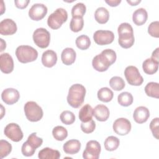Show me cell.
Masks as SVG:
<instances>
[{"instance_id":"obj_1","label":"cell","mask_w":159,"mask_h":159,"mask_svg":"<svg viewBox=\"0 0 159 159\" xmlns=\"http://www.w3.org/2000/svg\"><path fill=\"white\" fill-rule=\"evenodd\" d=\"M116 58L117 55L114 50L109 48L105 49L93 58L92 65L96 71L103 72L116 61Z\"/></svg>"},{"instance_id":"obj_2","label":"cell","mask_w":159,"mask_h":159,"mask_svg":"<svg viewBox=\"0 0 159 159\" xmlns=\"http://www.w3.org/2000/svg\"><path fill=\"white\" fill-rule=\"evenodd\" d=\"M86 94V88L81 84H73L69 89L67 102L73 108L80 107L83 103Z\"/></svg>"},{"instance_id":"obj_3","label":"cell","mask_w":159,"mask_h":159,"mask_svg":"<svg viewBox=\"0 0 159 159\" xmlns=\"http://www.w3.org/2000/svg\"><path fill=\"white\" fill-rule=\"evenodd\" d=\"M16 55L19 61L26 63L35 61L38 57V52L31 46L20 45L16 50Z\"/></svg>"},{"instance_id":"obj_4","label":"cell","mask_w":159,"mask_h":159,"mask_svg":"<svg viewBox=\"0 0 159 159\" xmlns=\"http://www.w3.org/2000/svg\"><path fill=\"white\" fill-rule=\"evenodd\" d=\"M68 13L63 8L57 9L48 17L47 24L52 29H58L67 20Z\"/></svg>"},{"instance_id":"obj_5","label":"cell","mask_w":159,"mask_h":159,"mask_svg":"<svg viewBox=\"0 0 159 159\" xmlns=\"http://www.w3.org/2000/svg\"><path fill=\"white\" fill-rule=\"evenodd\" d=\"M25 115L30 122L39 121L43 117V110L42 107L34 101L27 102L24 107Z\"/></svg>"},{"instance_id":"obj_6","label":"cell","mask_w":159,"mask_h":159,"mask_svg":"<svg viewBox=\"0 0 159 159\" xmlns=\"http://www.w3.org/2000/svg\"><path fill=\"white\" fill-rule=\"evenodd\" d=\"M32 38L35 45L41 48H45L50 44V34L45 28L40 27L35 30Z\"/></svg>"},{"instance_id":"obj_7","label":"cell","mask_w":159,"mask_h":159,"mask_svg":"<svg viewBox=\"0 0 159 159\" xmlns=\"http://www.w3.org/2000/svg\"><path fill=\"white\" fill-rule=\"evenodd\" d=\"M124 75L128 83L132 86H140L143 82V77L134 66H127L124 70Z\"/></svg>"},{"instance_id":"obj_8","label":"cell","mask_w":159,"mask_h":159,"mask_svg":"<svg viewBox=\"0 0 159 159\" xmlns=\"http://www.w3.org/2000/svg\"><path fill=\"white\" fill-rule=\"evenodd\" d=\"M100 143L96 140H89L87 142L83 157L85 159H98L101 153Z\"/></svg>"},{"instance_id":"obj_9","label":"cell","mask_w":159,"mask_h":159,"mask_svg":"<svg viewBox=\"0 0 159 159\" xmlns=\"http://www.w3.org/2000/svg\"><path fill=\"white\" fill-rule=\"evenodd\" d=\"M4 133L7 138L15 142L20 141L24 136L20 126L16 123L7 124L4 128Z\"/></svg>"},{"instance_id":"obj_10","label":"cell","mask_w":159,"mask_h":159,"mask_svg":"<svg viewBox=\"0 0 159 159\" xmlns=\"http://www.w3.org/2000/svg\"><path fill=\"white\" fill-rule=\"evenodd\" d=\"M93 39L98 45H108L114 41V34L112 31L110 30H99L94 33Z\"/></svg>"},{"instance_id":"obj_11","label":"cell","mask_w":159,"mask_h":159,"mask_svg":"<svg viewBox=\"0 0 159 159\" xmlns=\"http://www.w3.org/2000/svg\"><path fill=\"white\" fill-rule=\"evenodd\" d=\"M112 128L117 135H125L131 130V123L126 118H118L114 122Z\"/></svg>"},{"instance_id":"obj_12","label":"cell","mask_w":159,"mask_h":159,"mask_svg":"<svg viewBox=\"0 0 159 159\" xmlns=\"http://www.w3.org/2000/svg\"><path fill=\"white\" fill-rule=\"evenodd\" d=\"M47 13V7L45 5L40 3H36L32 6L29 11V16L35 21L42 20Z\"/></svg>"},{"instance_id":"obj_13","label":"cell","mask_w":159,"mask_h":159,"mask_svg":"<svg viewBox=\"0 0 159 159\" xmlns=\"http://www.w3.org/2000/svg\"><path fill=\"white\" fill-rule=\"evenodd\" d=\"M20 98L19 91L14 88H7L1 93V98L4 102L8 105H12L17 102Z\"/></svg>"},{"instance_id":"obj_14","label":"cell","mask_w":159,"mask_h":159,"mask_svg":"<svg viewBox=\"0 0 159 159\" xmlns=\"http://www.w3.org/2000/svg\"><path fill=\"white\" fill-rule=\"evenodd\" d=\"M17 30L16 22L11 19H4L0 22V33L2 35H11Z\"/></svg>"},{"instance_id":"obj_15","label":"cell","mask_w":159,"mask_h":159,"mask_svg":"<svg viewBox=\"0 0 159 159\" xmlns=\"http://www.w3.org/2000/svg\"><path fill=\"white\" fill-rule=\"evenodd\" d=\"M1 71L6 74L11 73L14 70V61L8 53H4L0 55Z\"/></svg>"},{"instance_id":"obj_16","label":"cell","mask_w":159,"mask_h":159,"mask_svg":"<svg viewBox=\"0 0 159 159\" xmlns=\"http://www.w3.org/2000/svg\"><path fill=\"white\" fill-rule=\"evenodd\" d=\"M150 117V112L148 108L145 106L137 107L133 114L134 120L138 124H143L148 120Z\"/></svg>"},{"instance_id":"obj_17","label":"cell","mask_w":159,"mask_h":159,"mask_svg":"<svg viewBox=\"0 0 159 159\" xmlns=\"http://www.w3.org/2000/svg\"><path fill=\"white\" fill-rule=\"evenodd\" d=\"M57 61V55L55 52L52 50L45 51L42 55V63L47 68L53 67Z\"/></svg>"},{"instance_id":"obj_18","label":"cell","mask_w":159,"mask_h":159,"mask_svg":"<svg viewBox=\"0 0 159 159\" xmlns=\"http://www.w3.org/2000/svg\"><path fill=\"white\" fill-rule=\"evenodd\" d=\"M109 114L108 107L104 104H98L93 109V116L98 121L104 122L107 120Z\"/></svg>"},{"instance_id":"obj_19","label":"cell","mask_w":159,"mask_h":159,"mask_svg":"<svg viewBox=\"0 0 159 159\" xmlns=\"http://www.w3.org/2000/svg\"><path fill=\"white\" fill-rule=\"evenodd\" d=\"M134 32H125L119 34L118 43L124 48H130L134 43Z\"/></svg>"},{"instance_id":"obj_20","label":"cell","mask_w":159,"mask_h":159,"mask_svg":"<svg viewBox=\"0 0 159 159\" xmlns=\"http://www.w3.org/2000/svg\"><path fill=\"white\" fill-rule=\"evenodd\" d=\"M81 148V143L78 140L71 139L66 142L63 146V151L69 155H74L77 153Z\"/></svg>"},{"instance_id":"obj_21","label":"cell","mask_w":159,"mask_h":159,"mask_svg":"<svg viewBox=\"0 0 159 159\" xmlns=\"http://www.w3.org/2000/svg\"><path fill=\"white\" fill-rule=\"evenodd\" d=\"M76 57V52L72 48H65L61 52V59L63 63L65 65H72L75 62Z\"/></svg>"},{"instance_id":"obj_22","label":"cell","mask_w":159,"mask_h":159,"mask_svg":"<svg viewBox=\"0 0 159 159\" xmlns=\"http://www.w3.org/2000/svg\"><path fill=\"white\" fill-rule=\"evenodd\" d=\"M148 18V14L144 8H139L134 11L132 15V20L137 25L144 24Z\"/></svg>"},{"instance_id":"obj_23","label":"cell","mask_w":159,"mask_h":159,"mask_svg":"<svg viewBox=\"0 0 159 159\" xmlns=\"http://www.w3.org/2000/svg\"><path fill=\"white\" fill-rule=\"evenodd\" d=\"M38 157L40 159H58L60 157V153L58 150L45 147L39 151Z\"/></svg>"},{"instance_id":"obj_24","label":"cell","mask_w":159,"mask_h":159,"mask_svg":"<svg viewBox=\"0 0 159 159\" xmlns=\"http://www.w3.org/2000/svg\"><path fill=\"white\" fill-rule=\"evenodd\" d=\"M93 116V109L89 104L84 105L79 111V119L82 122H86L92 119Z\"/></svg>"},{"instance_id":"obj_25","label":"cell","mask_w":159,"mask_h":159,"mask_svg":"<svg viewBox=\"0 0 159 159\" xmlns=\"http://www.w3.org/2000/svg\"><path fill=\"white\" fill-rule=\"evenodd\" d=\"M158 63L153 60L151 58L146 59L142 64L143 71L147 75H153L155 73L158 69Z\"/></svg>"},{"instance_id":"obj_26","label":"cell","mask_w":159,"mask_h":159,"mask_svg":"<svg viewBox=\"0 0 159 159\" xmlns=\"http://www.w3.org/2000/svg\"><path fill=\"white\" fill-rule=\"evenodd\" d=\"M94 18L99 24H105L109 19V12L108 10L104 7H98L94 12Z\"/></svg>"},{"instance_id":"obj_27","label":"cell","mask_w":159,"mask_h":159,"mask_svg":"<svg viewBox=\"0 0 159 159\" xmlns=\"http://www.w3.org/2000/svg\"><path fill=\"white\" fill-rule=\"evenodd\" d=\"M145 92L148 96L158 99L159 98V84L156 82H150L145 87Z\"/></svg>"},{"instance_id":"obj_28","label":"cell","mask_w":159,"mask_h":159,"mask_svg":"<svg viewBox=\"0 0 159 159\" xmlns=\"http://www.w3.org/2000/svg\"><path fill=\"white\" fill-rule=\"evenodd\" d=\"M98 98L102 102H108L111 101L114 96V93L109 88L104 87L98 90L97 93Z\"/></svg>"},{"instance_id":"obj_29","label":"cell","mask_w":159,"mask_h":159,"mask_svg":"<svg viewBox=\"0 0 159 159\" xmlns=\"http://www.w3.org/2000/svg\"><path fill=\"white\" fill-rule=\"evenodd\" d=\"M119 139L114 136H109L106 138L104 141V148L107 151H114L116 150L119 146Z\"/></svg>"},{"instance_id":"obj_30","label":"cell","mask_w":159,"mask_h":159,"mask_svg":"<svg viewBox=\"0 0 159 159\" xmlns=\"http://www.w3.org/2000/svg\"><path fill=\"white\" fill-rule=\"evenodd\" d=\"M133 101V96L132 94L129 92H122L117 96V101L122 106H129L132 104Z\"/></svg>"},{"instance_id":"obj_31","label":"cell","mask_w":159,"mask_h":159,"mask_svg":"<svg viewBox=\"0 0 159 159\" xmlns=\"http://www.w3.org/2000/svg\"><path fill=\"white\" fill-rule=\"evenodd\" d=\"M52 135L55 140L58 141H63L67 137L68 131L64 127L58 125L53 129Z\"/></svg>"},{"instance_id":"obj_32","label":"cell","mask_w":159,"mask_h":159,"mask_svg":"<svg viewBox=\"0 0 159 159\" xmlns=\"http://www.w3.org/2000/svg\"><path fill=\"white\" fill-rule=\"evenodd\" d=\"M76 47L82 50L88 49L91 45V40L88 36L86 35H81L78 36L75 41Z\"/></svg>"},{"instance_id":"obj_33","label":"cell","mask_w":159,"mask_h":159,"mask_svg":"<svg viewBox=\"0 0 159 159\" xmlns=\"http://www.w3.org/2000/svg\"><path fill=\"white\" fill-rule=\"evenodd\" d=\"M26 143L32 148L36 150L37 148L40 147L43 143V139L38 137L35 132H33L27 138Z\"/></svg>"},{"instance_id":"obj_34","label":"cell","mask_w":159,"mask_h":159,"mask_svg":"<svg viewBox=\"0 0 159 159\" xmlns=\"http://www.w3.org/2000/svg\"><path fill=\"white\" fill-rule=\"evenodd\" d=\"M109 85L112 89L115 91H120L124 88L125 84L121 77L113 76L109 80Z\"/></svg>"},{"instance_id":"obj_35","label":"cell","mask_w":159,"mask_h":159,"mask_svg":"<svg viewBox=\"0 0 159 159\" xmlns=\"http://www.w3.org/2000/svg\"><path fill=\"white\" fill-rule=\"evenodd\" d=\"M86 11V6L82 2H78L71 9L72 17H83Z\"/></svg>"},{"instance_id":"obj_36","label":"cell","mask_w":159,"mask_h":159,"mask_svg":"<svg viewBox=\"0 0 159 159\" xmlns=\"http://www.w3.org/2000/svg\"><path fill=\"white\" fill-rule=\"evenodd\" d=\"M84 26V20L83 17H72L70 27L71 31L74 32H78L82 30Z\"/></svg>"},{"instance_id":"obj_37","label":"cell","mask_w":159,"mask_h":159,"mask_svg":"<svg viewBox=\"0 0 159 159\" xmlns=\"http://www.w3.org/2000/svg\"><path fill=\"white\" fill-rule=\"evenodd\" d=\"M60 118L61 121L66 125L72 124L75 120V114L70 111H63L60 114Z\"/></svg>"},{"instance_id":"obj_38","label":"cell","mask_w":159,"mask_h":159,"mask_svg":"<svg viewBox=\"0 0 159 159\" xmlns=\"http://www.w3.org/2000/svg\"><path fill=\"white\" fill-rule=\"evenodd\" d=\"M12 151V145L7 140H0V157L3 158L7 157Z\"/></svg>"},{"instance_id":"obj_39","label":"cell","mask_w":159,"mask_h":159,"mask_svg":"<svg viewBox=\"0 0 159 159\" xmlns=\"http://www.w3.org/2000/svg\"><path fill=\"white\" fill-rule=\"evenodd\" d=\"M96 128L95 122L91 119L86 122H82L81 124V129L85 134L92 133Z\"/></svg>"},{"instance_id":"obj_40","label":"cell","mask_w":159,"mask_h":159,"mask_svg":"<svg viewBox=\"0 0 159 159\" xmlns=\"http://www.w3.org/2000/svg\"><path fill=\"white\" fill-rule=\"evenodd\" d=\"M148 33L153 37H159V22L154 21L150 23L148 27Z\"/></svg>"},{"instance_id":"obj_41","label":"cell","mask_w":159,"mask_h":159,"mask_svg":"<svg viewBox=\"0 0 159 159\" xmlns=\"http://www.w3.org/2000/svg\"><path fill=\"white\" fill-rule=\"evenodd\" d=\"M158 124H159V118L156 117L151 121L150 124V129L152 132L153 137H155L157 139H158Z\"/></svg>"},{"instance_id":"obj_42","label":"cell","mask_w":159,"mask_h":159,"mask_svg":"<svg viewBox=\"0 0 159 159\" xmlns=\"http://www.w3.org/2000/svg\"><path fill=\"white\" fill-rule=\"evenodd\" d=\"M21 152L23 155L25 157H31L32 156L35 152V150L32 148L25 142L22 144V148H21Z\"/></svg>"},{"instance_id":"obj_43","label":"cell","mask_w":159,"mask_h":159,"mask_svg":"<svg viewBox=\"0 0 159 159\" xmlns=\"http://www.w3.org/2000/svg\"><path fill=\"white\" fill-rule=\"evenodd\" d=\"M117 32L119 34L120 33H125V32H134V31H133V28L130 24L127 22H124L120 24L118 27Z\"/></svg>"},{"instance_id":"obj_44","label":"cell","mask_w":159,"mask_h":159,"mask_svg":"<svg viewBox=\"0 0 159 159\" xmlns=\"http://www.w3.org/2000/svg\"><path fill=\"white\" fill-rule=\"evenodd\" d=\"M30 2V1L27 0H16L14 1V3L16 6L19 9H24L27 7L28 6V4Z\"/></svg>"},{"instance_id":"obj_45","label":"cell","mask_w":159,"mask_h":159,"mask_svg":"<svg viewBox=\"0 0 159 159\" xmlns=\"http://www.w3.org/2000/svg\"><path fill=\"white\" fill-rule=\"evenodd\" d=\"M151 58L155 61L156 62L159 63V48H157L152 54V57Z\"/></svg>"},{"instance_id":"obj_46","label":"cell","mask_w":159,"mask_h":159,"mask_svg":"<svg viewBox=\"0 0 159 159\" xmlns=\"http://www.w3.org/2000/svg\"><path fill=\"white\" fill-rule=\"evenodd\" d=\"M105 2L111 7H116L117 6L120 2V0H109V1H105Z\"/></svg>"},{"instance_id":"obj_47","label":"cell","mask_w":159,"mask_h":159,"mask_svg":"<svg viewBox=\"0 0 159 159\" xmlns=\"http://www.w3.org/2000/svg\"><path fill=\"white\" fill-rule=\"evenodd\" d=\"M127 2L130 4L131 6H137L138 4H139L141 1L140 0H135V1H132V0H127Z\"/></svg>"},{"instance_id":"obj_48","label":"cell","mask_w":159,"mask_h":159,"mask_svg":"<svg viewBox=\"0 0 159 159\" xmlns=\"http://www.w3.org/2000/svg\"><path fill=\"white\" fill-rule=\"evenodd\" d=\"M0 40H1V43L0 52H2L6 47V42H4L2 39H1Z\"/></svg>"}]
</instances>
